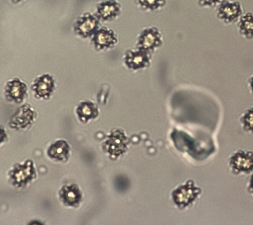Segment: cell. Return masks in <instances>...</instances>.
<instances>
[{
	"label": "cell",
	"mask_w": 253,
	"mask_h": 225,
	"mask_svg": "<svg viewBox=\"0 0 253 225\" xmlns=\"http://www.w3.org/2000/svg\"><path fill=\"white\" fill-rule=\"evenodd\" d=\"M91 45L96 52H104L114 48L118 45V35L112 29L100 27L91 37Z\"/></svg>",
	"instance_id": "6"
},
{
	"label": "cell",
	"mask_w": 253,
	"mask_h": 225,
	"mask_svg": "<svg viewBox=\"0 0 253 225\" xmlns=\"http://www.w3.org/2000/svg\"><path fill=\"white\" fill-rule=\"evenodd\" d=\"M164 44V37L156 27H148L142 29L136 39V47L153 54Z\"/></svg>",
	"instance_id": "3"
},
{
	"label": "cell",
	"mask_w": 253,
	"mask_h": 225,
	"mask_svg": "<svg viewBox=\"0 0 253 225\" xmlns=\"http://www.w3.org/2000/svg\"><path fill=\"white\" fill-rule=\"evenodd\" d=\"M100 22L96 14L85 12L75 19L73 23V32L81 39L91 38L100 28Z\"/></svg>",
	"instance_id": "2"
},
{
	"label": "cell",
	"mask_w": 253,
	"mask_h": 225,
	"mask_svg": "<svg viewBox=\"0 0 253 225\" xmlns=\"http://www.w3.org/2000/svg\"><path fill=\"white\" fill-rule=\"evenodd\" d=\"M242 15L243 7L239 1L225 0L217 7V18L225 24L237 22Z\"/></svg>",
	"instance_id": "7"
},
{
	"label": "cell",
	"mask_w": 253,
	"mask_h": 225,
	"mask_svg": "<svg viewBox=\"0 0 253 225\" xmlns=\"http://www.w3.org/2000/svg\"><path fill=\"white\" fill-rule=\"evenodd\" d=\"M249 188H250L251 190H252V192H253V176L252 177V180H251L250 187H249Z\"/></svg>",
	"instance_id": "23"
},
{
	"label": "cell",
	"mask_w": 253,
	"mask_h": 225,
	"mask_svg": "<svg viewBox=\"0 0 253 225\" xmlns=\"http://www.w3.org/2000/svg\"><path fill=\"white\" fill-rule=\"evenodd\" d=\"M225 0H197L199 6L205 8H211L218 6Z\"/></svg>",
	"instance_id": "20"
},
{
	"label": "cell",
	"mask_w": 253,
	"mask_h": 225,
	"mask_svg": "<svg viewBox=\"0 0 253 225\" xmlns=\"http://www.w3.org/2000/svg\"><path fill=\"white\" fill-rule=\"evenodd\" d=\"M152 58V53L136 47L125 52L123 61L126 68L136 72L148 68L151 65Z\"/></svg>",
	"instance_id": "4"
},
{
	"label": "cell",
	"mask_w": 253,
	"mask_h": 225,
	"mask_svg": "<svg viewBox=\"0 0 253 225\" xmlns=\"http://www.w3.org/2000/svg\"><path fill=\"white\" fill-rule=\"evenodd\" d=\"M241 122L245 130L253 133V108L247 110L243 114Z\"/></svg>",
	"instance_id": "19"
},
{
	"label": "cell",
	"mask_w": 253,
	"mask_h": 225,
	"mask_svg": "<svg viewBox=\"0 0 253 225\" xmlns=\"http://www.w3.org/2000/svg\"><path fill=\"white\" fill-rule=\"evenodd\" d=\"M249 87H250V89L251 90V91H252L253 93V75L249 79Z\"/></svg>",
	"instance_id": "21"
},
{
	"label": "cell",
	"mask_w": 253,
	"mask_h": 225,
	"mask_svg": "<svg viewBox=\"0 0 253 225\" xmlns=\"http://www.w3.org/2000/svg\"><path fill=\"white\" fill-rule=\"evenodd\" d=\"M11 3H14V4H19V3H21L22 1H25V0H9Z\"/></svg>",
	"instance_id": "22"
},
{
	"label": "cell",
	"mask_w": 253,
	"mask_h": 225,
	"mask_svg": "<svg viewBox=\"0 0 253 225\" xmlns=\"http://www.w3.org/2000/svg\"><path fill=\"white\" fill-rule=\"evenodd\" d=\"M128 138L121 130L111 132L106 141L102 143V149L113 158H118L127 150Z\"/></svg>",
	"instance_id": "5"
},
{
	"label": "cell",
	"mask_w": 253,
	"mask_h": 225,
	"mask_svg": "<svg viewBox=\"0 0 253 225\" xmlns=\"http://www.w3.org/2000/svg\"><path fill=\"white\" fill-rule=\"evenodd\" d=\"M8 177L14 186L19 188L25 187L37 177L35 164L31 160H27L23 164H16L9 172Z\"/></svg>",
	"instance_id": "1"
},
{
	"label": "cell",
	"mask_w": 253,
	"mask_h": 225,
	"mask_svg": "<svg viewBox=\"0 0 253 225\" xmlns=\"http://www.w3.org/2000/svg\"><path fill=\"white\" fill-rule=\"evenodd\" d=\"M37 113L29 104H25L18 109L10 118V128L17 130H25L35 122Z\"/></svg>",
	"instance_id": "9"
},
{
	"label": "cell",
	"mask_w": 253,
	"mask_h": 225,
	"mask_svg": "<svg viewBox=\"0 0 253 225\" xmlns=\"http://www.w3.org/2000/svg\"><path fill=\"white\" fill-rule=\"evenodd\" d=\"M27 85L19 78L11 79L6 83L4 92L6 99L15 103H22L27 96Z\"/></svg>",
	"instance_id": "11"
},
{
	"label": "cell",
	"mask_w": 253,
	"mask_h": 225,
	"mask_svg": "<svg viewBox=\"0 0 253 225\" xmlns=\"http://www.w3.org/2000/svg\"><path fill=\"white\" fill-rule=\"evenodd\" d=\"M239 33L247 39H253V14L247 13L239 19Z\"/></svg>",
	"instance_id": "17"
},
{
	"label": "cell",
	"mask_w": 253,
	"mask_h": 225,
	"mask_svg": "<svg viewBox=\"0 0 253 225\" xmlns=\"http://www.w3.org/2000/svg\"><path fill=\"white\" fill-rule=\"evenodd\" d=\"M138 8L146 12L162 10L167 3V0H134Z\"/></svg>",
	"instance_id": "18"
},
{
	"label": "cell",
	"mask_w": 253,
	"mask_h": 225,
	"mask_svg": "<svg viewBox=\"0 0 253 225\" xmlns=\"http://www.w3.org/2000/svg\"><path fill=\"white\" fill-rule=\"evenodd\" d=\"M76 113L79 120L83 124H86L89 120L96 119L98 116V108L92 102H81L77 106Z\"/></svg>",
	"instance_id": "16"
},
{
	"label": "cell",
	"mask_w": 253,
	"mask_h": 225,
	"mask_svg": "<svg viewBox=\"0 0 253 225\" xmlns=\"http://www.w3.org/2000/svg\"><path fill=\"white\" fill-rule=\"evenodd\" d=\"M122 5L118 0H101L97 3L96 14L101 22H112L120 17Z\"/></svg>",
	"instance_id": "8"
},
{
	"label": "cell",
	"mask_w": 253,
	"mask_h": 225,
	"mask_svg": "<svg viewBox=\"0 0 253 225\" xmlns=\"http://www.w3.org/2000/svg\"><path fill=\"white\" fill-rule=\"evenodd\" d=\"M71 148L65 140H59L51 144L47 154L50 159L60 162H67L70 156Z\"/></svg>",
	"instance_id": "15"
},
{
	"label": "cell",
	"mask_w": 253,
	"mask_h": 225,
	"mask_svg": "<svg viewBox=\"0 0 253 225\" xmlns=\"http://www.w3.org/2000/svg\"><path fill=\"white\" fill-rule=\"evenodd\" d=\"M229 167L234 173L251 171L253 169V155L248 152L240 151L231 156Z\"/></svg>",
	"instance_id": "14"
},
{
	"label": "cell",
	"mask_w": 253,
	"mask_h": 225,
	"mask_svg": "<svg viewBox=\"0 0 253 225\" xmlns=\"http://www.w3.org/2000/svg\"><path fill=\"white\" fill-rule=\"evenodd\" d=\"M59 197L66 206L77 207L83 199V194L77 184L64 185L59 191Z\"/></svg>",
	"instance_id": "13"
},
{
	"label": "cell",
	"mask_w": 253,
	"mask_h": 225,
	"mask_svg": "<svg viewBox=\"0 0 253 225\" xmlns=\"http://www.w3.org/2000/svg\"><path fill=\"white\" fill-rule=\"evenodd\" d=\"M55 83L53 77L49 74L38 76L31 85V90L39 99H49L54 92Z\"/></svg>",
	"instance_id": "10"
},
{
	"label": "cell",
	"mask_w": 253,
	"mask_h": 225,
	"mask_svg": "<svg viewBox=\"0 0 253 225\" xmlns=\"http://www.w3.org/2000/svg\"><path fill=\"white\" fill-rule=\"evenodd\" d=\"M199 193L200 189L189 181L186 184L176 189L172 195L176 205L180 207H185L191 204Z\"/></svg>",
	"instance_id": "12"
}]
</instances>
